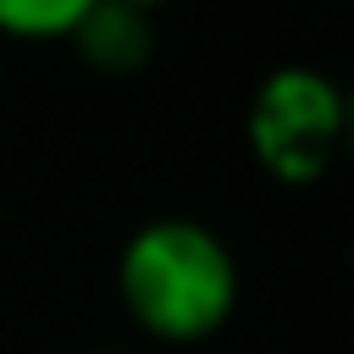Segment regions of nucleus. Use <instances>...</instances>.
I'll return each instance as SVG.
<instances>
[{"label": "nucleus", "instance_id": "obj_1", "mask_svg": "<svg viewBox=\"0 0 354 354\" xmlns=\"http://www.w3.org/2000/svg\"><path fill=\"white\" fill-rule=\"evenodd\" d=\"M116 299L155 343H205L238 310V260L194 216H155L116 254Z\"/></svg>", "mask_w": 354, "mask_h": 354}, {"label": "nucleus", "instance_id": "obj_2", "mask_svg": "<svg viewBox=\"0 0 354 354\" xmlns=\"http://www.w3.org/2000/svg\"><path fill=\"white\" fill-rule=\"evenodd\" d=\"M243 133L254 160L277 183L304 188L332 166V155L348 138V94L315 66H277L260 77Z\"/></svg>", "mask_w": 354, "mask_h": 354}, {"label": "nucleus", "instance_id": "obj_3", "mask_svg": "<svg viewBox=\"0 0 354 354\" xmlns=\"http://www.w3.org/2000/svg\"><path fill=\"white\" fill-rule=\"evenodd\" d=\"M72 44H77V55H83L94 72H138V66L155 55V28H149V17L133 11V6L100 0V6L77 22Z\"/></svg>", "mask_w": 354, "mask_h": 354}, {"label": "nucleus", "instance_id": "obj_4", "mask_svg": "<svg viewBox=\"0 0 354 354\" xmlns=\"http://www.w3.org/2000/svg\"><path fill=\"white\" fill-rule=\"evenodd\" d=\"M100 0H0V33L22 39V44H50V39H72L77 22L94 11Z\"/></svg>", "mask_w": 354, "mask_h": 354}, {"label": "nucleus", "instance_id": "obj_5", "mask_svg": "<svg viewBox=\"0 0 354 354\" xmlns=\"http://www.w3.org/2000/svg\"><path fill=\"white\" fill-rule=\"evenodd\" d=\"M122 6H133V11H144V17H155L160 6H171V0H122Z\"/></svg>", "mask_w": 354, "mask_h": 354}, {"label": "nucleus", "instance_id": "obj_6", "mask_svg": "<svg viewBox=\"0 0 354 354\" xmlns=\"http://www.w3.org/2000/svg\"><path fill=\"white\" fill-rule=\"evenodd\" d=\"M94 354H116V348H94Z\"/></svg>", "mask_w": 354, "mask_h": 354}]
</instances>
